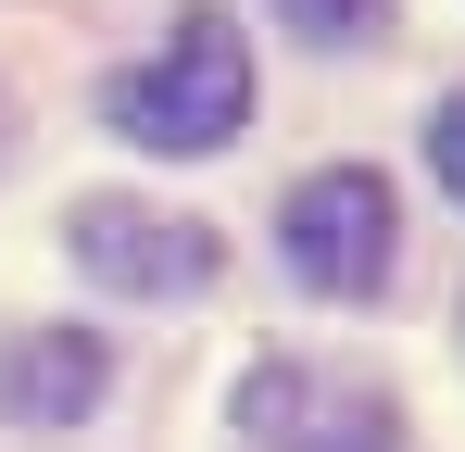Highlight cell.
I'll return each mask as SVG.
<instances>
[{
  "mask_svg": "<svg viewBox=\"0 0 465 452\" xmlns=\"http://www.w3.org/2000/svg\"><path fill=\"white\" fill-rule=\"evenodd\" d=\"M0 163H13V88H0Z\"/></svg>",
  "mask_w": 465,
  "mask_h": 452,
  "instance_id": "8",
  "label": "cell"
},
{
  "mask_svg": "<svg viewBox=\"0 0 465 452\" xmlns=\"http://www.w3.org/2000/svg\"><path fill=\"white\" fill-rule=\"evenodd\" d=\"M239 427H252V452H390L402 440L378 377H327V365H252Z\"/></svg>",
  "mask_w": 465,
  "mask_h": 452,
  "instance_id": "3",
  "label": "cell"
},
{
  "mask_svg": "<svg viewBox=\"0 0 465 452\" xmlns=\"http://www.w3.org/2000/svg\"><path fill=\"white\" fill-rule=\"evenodd\" d=\"M277 13L302 25L314 51H365V38H378V25H390V0H277Z\"/></svg>",
  "mask_w": 465,
  "mask_h": 452,
  "instance_id": "6",
  "label": "cell"
},
{
  "mask_svg": "<svg viewBox=\"0 0 465 452\" xmlns=\"http://www.w3.org/2000/svg\"><path fill=\"white\" fill-rule=\"evenodd\" d=\"M101 126L139 151H227L239 126H252V51H239V25L214 13V0H189L176 25H163V51H139V64L101 88Z\"/></svg>",
  "mask_w": 465,
  "mask_h": 452,
  "instance_id": "1",
  "label": "cell"
},
{
  "mask_svg": "<svg viewBox=\"0 0 465 452\" xmlns=\"http://www.w3.org/2000/svg\"><path fill=\"white\" fill-rule=\"evenodd\" d=\"M101 377H114V352L88 327H25L0 352V427H88Z\"/></svg>",
  "mask_w": 465,
  "mask_h": 452,
  "instance_id": "5",
  "label": "cell"
},
{
  "mask_svg": "<svg viewBox=\"0 0 465 452\" xmlns=\"http://www.w3.org/2000/svg\"><path fill=\"white\" fill-rule=\"evenodd\" d=\"M277 264L314 301H365L390 277V176L378 163H314L302 189L277 201Z\"/></svg>",
  "mask_w": 465,
  "mask_h": 452,
  "instance_id": "2",
  "label": "cell"
},
{
  "mask_svg": "<svg viewBox=\"0 0 465 452\" xmlns=\"http://www.w3.org/2000/svg\"><path fill=\"white\" fill-rule=\"evenodd\" d=\"M428 176H440V189L465 201V88L440 101V113H428Z\"/></svg>",
  "mask_w": 465,
  "mask_h": 452,
  "instance_id": "7",
  "label": "cell"
},
{
  "mask_svg": "<svg viewBox=\"0 0 465 452\" xmlns=\"http://www.w3.org/2000/svg\"><path fill=\"white\" fill-rule=\"evenodd\" d=\"M76 264L101 277V290H139V301H176L214 277V226L176 214V201H76Z\"/></svg>",
  "mask_w": 465,
  "mask_h": 452,
  "instance_id": "4",
  "label": "cell"
}]
</instances>
